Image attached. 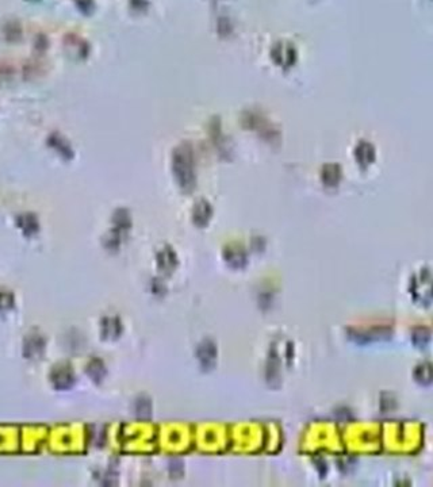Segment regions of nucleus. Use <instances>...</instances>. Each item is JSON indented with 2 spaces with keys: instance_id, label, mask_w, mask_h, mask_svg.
Returning <instances> with one entry per match:
<instances>
[{
  "instance_id": "5",
  "label": "nucleus",
  "mask_w": 433,
  "mask_h": 487,
  "mask_svg": "<svg viewBox=\"0 0 433 487\" xmlns=\"http://www.w3.org/2000/svg\"><path fill=\"white\" fill-rule=\"evenodd\" d=\"M51 145L53 146V148H56V149H57V151H60V152H71L68 144H67L65 141H63V140H60L59 137H57V138L52 137Z\"/></svg>"
},
{
  "instance_id": "2",
  "label": "nucleus",
  "mask_w": 433,
  "mask_h": 487,
  "mask_svg": "<svg viewBox=\"0 0 433 487\" xmlns=\"http://www.w3.org/2000/svg\"><path fill=\"white\" fill-rule=\"evenodd\" d=\"M271 57L276 65L288 68L296 61V51L290 42H278L271 51Z\"/></svg>"
},
{
  "instance_id": "1",
  "label": "nucleus",
  "mask_w": 433,
  "mask_h": 487,
  "mask_svg": "<svg viewBox=\"0 0 433 487\" xmlns=\"http://www.w3.org/2000/svg\"><path fill=\"white\" fill-rule=\"evenodd\" d=\"M173 167L179 176L184 180L191 178L192 172V148L190 144H182L173 152Z\"/></svg>"
},
{
  "instance_id": "6",
  "label": "nucleus",
  "mask_w": 433,
  "mask_h": 487,
  "mask_svg": "<svg viewBox=\"0 0 433 487\" xmlns=\"http://www.w3.org/2000/svg\"><path fill=\"white\" fill-rule=\"evenodd\" d=\"M32 2H36V0H32Z\"/></svg>"
},
{
  "instance_id": "3",
  "label": "nucleus",
  "mask_w": 433,
  "mask_h": 487,
  "mask_svg": "<svg viewBox=\"0 0 433 487\" xmlns=\"http://www.w3.org/2000/svg\"><path fill=\"white\" fill-rule=\"evenodd\" d=\"M64 48L67 53L73 59H83L88 53V45L82 38L76 36H68L64 41Z\"/></svg>"
},
{
  "instance_id": "4",
  "label": "nucleus",
  "mask_w": 433,
  "mask_h": 487,
  "mask_svg": "<svg viewBox=\"0 0 433 487\" xmlns=\"http://www.w3.org/2000/svg\"><path fill=\"white\" fill-rule=\"evenodd\" d=\"M374 152L375 149L372 148V145H369L368 142H360V144L355 148L356 159L359 160V161H361V163L371 161L372 157H374Z\"/></svg>"
}]
</instances>
